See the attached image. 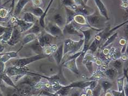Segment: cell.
Returning <instances> with one entry per match:
<instances>
[{
  "instance_id": "obj_1",
  "label": "cell",
  "mask_w": 128,
  "mask_h": 96,
  "mask_svg": "<svg viewBox=\"0 0 128 96\" xmlns=\"http://www.w3.org/2000/svg\"><path fill=\"white\" fill-rule=\"evenodd\" d=\"M1 88L7 96H32L34 94V87L24 84H17L16 87L1 85Z\"/></svg>"
},
{
  "instance_id": "obj_2",
  "label": "cell",
  "mask_w": 128,
  "mask_h": 96,
  "mask_svg": "<svg viewBox=\"0 0 128 96\" xmlns=\"http://www.w3.org/2000/svg\"><path fill=\"white\" fill-rule=\"evenodd\" d=\"M87 22L94 31H101L106 25L107 19L104 17L101 16L97 11L90 15L86 16Z\"/></svg>"
},
{
  "instance_id": "obj_3",
  "label": "cell",
  "mask_w": 128,
  "mask_h": 96,
  "mask_svg": "<svg viewBox=\"0 0 128 96\" xmlns=\"http://www.w3.org/2000/svg\"><path fill=\"white\" fill-rule=\"evenodd\" d=\"M84 39L74 41L71 39H67L64 41V54L72 55L79 52L84 45Z\"/></svg>"
},
{
  "instance_id": "obj_4",
  "label": "cell",
  "mask_w": 128,
  "mask_h": 96,
  "mask_svg": "<svg viewBox=\"0 0 128 96\" xmlns=\"http://www.w3.org/2000/svg\"><path fill=\"white\" fill-rule=\"evenodd\" d=\"M28 68L27 66L25 67H17V66H11L5 70L4 72L10 77H14V82L16 84L21 78L26 75L31 74V71H29Z\"/></svg>"
},
{
  "instance_id": "obj_5",
  "label": "cell",
  "mask_w": 128,
  "mask_h": 96,
  "mask_svg": "<svg viewBox=\"0 0 128 96\" xmlns=\"http://www.w3.org/2000/svg\"><path fill=\"white\" fill-rule=\"evenodd\" d=\"M48 57L49 56L43 53L27 58H18V59H15L11 60L10 64L12 66H17V67H25V66H27V65L30 64L35 62L38 60L45 59Z\"/></svg>"
},
{
  "instance_id": "obj_6",
  "label": "cell",
  "mask_w": 128,
  "mask_h": 96,
  "mask_svg": "<svg viewBox=\"0 0 128 96\" xmlns=\"http://www.w3.org/2000/svg\"><path fill=\"white\" fill-rule=\"evenodd\" d=\"M80 28L72 22L69 24H66L62 29L64 35H76L83 39V35L81 33L80 29Z\"/></svg>"
},
{
  "instance_id": "obj_7",
  "label": "cell",
  "mask_w": 128,
  "mask_h": 96,
  "mask_svg": "<svg viewBox=\"0 0 128 96\" xmlns=\"http://www.w3.org/2000/svg\"><path fill=\"white\" fill-rule=\"evenodd\" d=\"M44 30L51 35L55 37H58L64 36L62 29L54 23L49 22L47 25H46Z\"/></svg>"
},
{
  "instance_id": "obj_8",
  "label": "cell",
  "mask_w": 128,
  "mask_h": 96,
  "mask_svg": "<svg viewBox=\"0 0 128 96\" xmlns=\"http://www.w3.org/2000/svg\"><path fill=\"white\" fill-rule=\"evenodd\" d=\"M55 39L56 37L53 36L44 31H42V33L38 36L37 40L42 47L44 48L46 46L51 45L52 42Z\"/></svg>"
},
{
  "instance_id": "obj_9",
  "label": "cell",
  "mask_w": 128,
  "mask_h": 96,
  "mask_svg": "<svg viewBox=\"0 0 128 96\" xmlns=\"http://www.w3.org/2000/svg\"><path fill=\"white\" fill-rule=\"evenodd\" d=\"M22 33L16 25L13 27V31L10 39L7 42V44L10 46H14L18 43L22 37Z\"/></svg>"
},
{
  "instance_id": "obj_10",
  "label": "cell",
  "mask_w": 128,
  "mask_h": 96,
  "mask_svg": "<svg viewBox=\"0 0 128 96\" xmlns=\"http://www.w3.org/2000/svg\"><path fill=\"white\" fill-rule=\"evenodd\" d=\"M14 23H16V25L18 26L20 32H21L22 33L27 32L34 24H32V23H28L24 21L23 19H19L16 17H14Z\"/></svg>"
},
{
  "instance_id": "obj_11",
  "label": "cell",
  "mask_w": 128,
  "mask_h": 96,
  "mask_svg": "<svg viewBox=\"0 0 128 96\" xmlns=\"http://www.w3.org/2000/svg\"><path fill=\"white\" fill-rule=\"evenodd\" d=\"M77 59H72L65 61L62 63V65L64 67L74 72V74L79 75L80 71L77 65Z\"/></svg>"
},
{
  "instance_id": "obj_12",
  "label": "cell",
  "mask_w": 128,
  "mask_h": 96,
  "mask_svg": "<svg viewBox=\"0 0 128 96\" xmlns=\"http://www.w3.org/2000/svg\"><path fill=\"white\" fill-rule=\"evenodd\" d=\"M92 81H78L74 82L69 85H67L65 86L68 88H78L81 89H86L87 87H89L91 85Z\"/></svg>"
},
{
  "instance_id": "obj_13",
  "label": "cell",
  "mask_w": 128,
  "mask_h": 96,
  "mask_svg": "<svg viewBox=\"0 0 128 96\" xmlns=\"http://www.w3.org/2000/svg\"><path fill=\"white\" fill-rule=\"evenodd\" d=\"M64 56V44L62 43V45L59 46V47L57 48L56 50L53 54V58L55 62H56L57 65H59L62 63Z\"/></svg>"
},
{
  "instance_id": "obj_14",
  "label": "cell",
  "mask_w": 128,
  "mask_h": 96,
  "mask_svg": "<svg viewBox=\"0 0 128 96\" xmlns=\"http://www.w3.org/2000/svg\"><path fill=\"white\" fill-rule=\"evenodd\" d=\"M22 49L20 48L18 51H10L6 53H0V62L3 63H7L10 59H13L18 56V52Z\"/></svg>"
},
{
  "instance_id": "obj_15",
  "label": "cell",
  "mask_w": 128,
  "mask_h": 96,
  "mask_svg": "<svg viewBox=\"0 0 128 96\" xmlns=\"http://www.w3.org/2000/svg\"><path fill=\"white\" fill-rule=\"evenodd\" d=\"M73 22L75 23V24H76L77 25L79 26L80 27H86L90 29H92V28L90 27V25H89L88 22H87L86 17L85 16L82 15V14H77L74 17Z\"/></svg>"
},
{
  "instance_id": "obj_16",
  "label": "cell",
  "mask_w": 128,
  "mask_h": 96,
  "mask_svg": "<svg viewBox=\"0 0 128 96\" xmlns=\"http://www.w3.org/2000/svg\"><path fill=\"white\" fill-rule=\"evenodd\" d=\"M94 1L101 15L104 17L107 20H109L110 18L108 17V12H107L106 7L102 1V0H94Z\"/></svg>"
},
{
  "instance_id": "obj_17",
  "label": "cell",
  "mask_w": 128,
  "mask_h": 96,
  "mask_svg": "<svg viewBox=\"0 0 128 96\" xmlns=\"http://www.w3.org/2000/svg\"><path fill=\"white\" fill-rule=\"evenodd\" d=\"M28 47L30 48L34 53L36 54V55L44 53V48L42 47L41 45H40L37 39L30 43Z\"/></svg>"
},
{
  "instance_id": "obj_18",
  "label": "cell",
  "mask_w": 128,
  "mask_h": 96,
  "mask_svg": "<svg viewBox=\"0 0 128 96\" xmlns=\"http://www.w3.org/2000/svg\"><path fill=\"white\" fill-rule=\"evenodd\" d=\"M31 0H18L16 5H15L13 11V16L16 17L22 12L25 6Z\"/></svg>"
},
{
  "instance_id": "obj_19",
  "label": "cell",
  "mask_w": 128,
  "mask_h": 96,
  "mask_svg": "<svg viewBox=\"0 0 128 96\" xmlns=\"http://www.w3.org/2000/svg\"><path fill=\"white\" fill-rule=\"evenodd\" d=\"M74 11L77 14H82V15L85 16L86 17L90 15V14L94 13L93 9L88 6L87 5L84 6H77Z\"/></svg>"
},
{
  "instance_id": "obj_20",
  "label": "cell",
  "mask_w": 128,
  "mask_h": 96,
  "mask_svg": "<svg viewBox=\"0 0 128 96\" xmlns=\"http://www.w3.org/2000/svg\"><path fill=\"white\" fill-rule=\"evenodd\" d=\"M65 19H66V24H69L74 21V19L75 16L77 13L75 11L72 10L71 8L65 7Z\"/></svg>"
},
{
  "instance_id": "obj_21",
  "label": "cell",
  "mask_w": 128,
  "mask_h": 96,
  "mask_svg": "<svg viewBox=\"0 0 128 96\" xmlns=\"http://www.w3.org/2000/svg\"><path fill=\"white\" fill-rule=\"evenodd\" d=\"M80 30L81 33L83 35V39L84 40V45H90V41L92 39V31L93 30L92 29L89 28L88 30H83L82 28H80ZM94 31V30H93Z\"/></svg>"
},
{
  "instance_id": "obj_22",
  "label": "cell",
  "mask_w": 128,
  "mask_h": 96,
  "mask_svg": "<svg viewBox=\"0 0 128 96\" xmlns=\"http://www.w3.org/2000/svg\"><path fill=\"white\" fill-rule=\"evenodd\" d=\"M54 23L60 28H64L66 25V19L64 18L62 14L60 13H56L53 16Z\"/></svg>"
},
{
  "instance_id": "obj_23",
  "label": "cell",
  "mask_w": 128,
  "mask_h": 96,
  "mask_svg": "<svg viewBox=\"0 0 128 96\" xmlns=\"http://www.w3.org/2000/svg\"><path fill=\"white\" fill-rule=\"evenodd\" d=\"M37 38H38V36H37L35 34H31V33L26 34V35H25V36L23 37L22 39V45L23 46L27 44H28V43L33 42L34 41L37 39Z\"/></svg>"
},
{
  "instance_id": "obj_24",
  "label": "cell",
  "mask_w": 128,
  "mask_h": 96,
  "mask_svg": "<svg viewBox=\"0 0 128 96\" xmlns=\"http://www.w3.org/2000/svg\"><path fill=\"white\" fill-rule=\"evenodd\" d=\"M22 19L25 22L32 23V24H34L38 21L37 17L34 16L33 14H32L30 12H27L24 13V15H23Z\"/></svg>"
},
{
  "instance_id": "obj_25",
  "label": "cell",
  "mask_w": 128,
  "mask_h": 96,
  "mask_svg": "<svg viewBox=\"0 0 128 96\" xmlns=\"http://www.w3.org/2000/svg\"><path fill=\"white\" fill-rule=\"evenodd\" d=\"M54 0H50V2H49V4L48 5V6L46 8V9L45 10V11L44 12V13H43V15L40 17L38 19V23L40 25V27H41L43 29H44L45 27H46V23H45V18H46V14L48 13V11H49V8L51 7V6L53 4V1Z\"/></svg>"
},
{
  "instance_id": "obj_26",
  "label": "cell",
  "mask_w": 128,
  "mask_h": 96,
  "mask_svg": "<svg viewBox=\"0 0 128 96\" xmlns=\"http://www.w3.org/2000/svg\"><path fill=\"white\" fill-rule=\"evenodd\" d=\"M1 80L2 82H4L6 85L10 87H16V85L14 82L13 80H12L10 76H8V75L4 72L1 75Z\"/></svg>"
},
{
  "instance_id": "obj_27",
  "label": "cell",
  "mask_w": 128,
  "mask_h": 96,
  "mask_svg": "<svg viewBox=\"0 0 128 96\" xmlns=\"http://www.w3.org/2000/svg\"><path fill=\"white\" fill-rule=\"evenodd\" d=\"M42 28L41 27H40L39 23L38 24L37 22L34 23V25L29 30L26 32L27 34L29 33H31V34H34L36 35L37 36H38L39 35L42 33Z\"/></svg>"
},
{
  "instance_id": "obj_28",
  "label": "cell",
  "mask_w": 128,
  "mask_h": 96,
  "mask_svg": "<svg viewBox=\"0 0 128 96\" xmlns=\"http://www.w3.org/2000/svg\"><path fill=\"white\" fill-rule=\"evenodd\" d=\"M118 32H115V33H113L112 35H110L109 37H108L105 41V42L104 43L102 46H101V49H103L104 48H105L107 46H109L110 44H111L112 43L114 42L116 39H117V37H118Z\"/></svg>"
},
{
  "instance_id": "obj_29",
  "label": "cell",
  "mask_w": 128,
  "mask_h": 96,
  "mask_svg": "<svg viewBox=\"0 0 128 96\" xmlns=\"http://www.w3.org/2000/svg\"><path fill=\"white\" fill-rule=\"evenodd\" d=\"M118 73V71L113 67L107 69L104 71V74H105L106 76L111 80L114 79L117 76Z\"/></svg>"
},
{
  "instance_id": "obj_30",
  "label": "cell",
  "mask_w": 128,
  "mask_h": 96,
  "mask_svg": "<svg viewBox=\"0 0 128 96\" xmlns=\"http://www.w3.org/2000/svg\"><path fill=\"white\" fill-rule=\"evenodd\" d=\"M28 12H30L32 14H33L34 16L39 18L43 15V13H44V11L42 9L41 7H31L30 10H28Z\"/></svg>"
},
{
  "instance_id": "obj_31",
  "label": "cell",
  "mask_w": 128,
  "mask_h": 96,
  "mask_svg": "<svg viewBox=\"0 0 128 96\" xmlns=\"http://www.w3.org/2000/svg\"><path fill=\"white\" fill-rule=\"evenodd\" d=\"M10 13V12L7 8L0 7V22L6 19Z\"/></svg>"
},
{
  "instance_id": "obj_32",
  "label": "cell",
  "mask_w": 128,
  "mask_h": 96,
  "mask_svg": "<svg viewBox=\"0 0 128 96\" xmlns=\"http://www.w3.org/2000/svg\"><path fill=\"white\" fill-rule=\"evenodd\" d=\"M123 61L120 58L115 59L114 62H113L112 63V65L114 68H115L119 72V71H121L123 68Z\"/></svg>"
},
{
  "instance_id": "obj_33",
  "label": "cell",
  "mask_w": 128,
  "mask_h": 96,
  "mask_svg": "<svg viewBox=\"0 0 128 96\" xmlns=\"http://www.w3.org/2000/svg\"><path fill=\"white\" fill-rule=\"evenodd\" d=\"M71 89L68 88L65 86H62L56 92H55V93L60 96H67L69 94Z\"/></svg>"
},
{
  "instance_id": "obj_34",
  "label": "cell",
  "mask_w": 128,
  "mask_h": 96,
  "mask_svg": "<svg viewBox=\"0 0 128 96\" xmlns=\"http://www.w3.org/2000/svg\"><path fill=\"white\" fill-rule=\"evenodd\" d=\"M62 2L65 7L71 8L74 11H75L77 8V6L74 4V0H62Z\"/></svg>"
},
{
  "instance_id": "obj_35",
  "label": "cell",
  "mask_w": 128,
  "mask_h": 96,
  "mask_svg": "<svg viewBox=\"0 0 128 96\" xmlns=\"http://www.w3.org/2000/svg\"><path fill=\"white\" fill-rule=\"evenodd\" d=\"M13 31V27H10L9 29L6 32V33L2 35V42L3 43H7V41H9L10 39L12 34Z\"/></svg>"
},
{
  "instance_id": "obj_36",
  "label": "cell",
  "mask_w": 128,
  "mask_h": 96,
  "mask_svg": "<svg viewBox=\"0 0 128 96\" xmlns=\"http://www.w3.org/2000/svg\"><path fill=\"white\" fill-rule=\"evenodd\" d=\"M94 62H95L92 60H86L83 61V63L85 65V66L88 70V71L91 74L93 72V69H94L93 64H94Z\"/></svg>"
},
{
  "instance_id": "obj_37",
  "label": "cell",
  "mask_w": 128,
  "mask_h": 96,
  "mask_svg": "<svg viewBox=\"0 0 128 96\" xmlns=\"http://www.w3.org/2000/svg\"><path fill=\"white\" fill-rule=\"evenodd\" d=\"M125 80H126V76L124 75L121 77L118 78L117 80V87H118V91L119 92H122L124 89V86L125 83Z\"/></svg>"
},
{
  "instance_id": "obj_38",
  "label": "cell",
  "mask_w": 128,
  "mask_h": 96,
  "mask_svg": "<svg viewBox=\"0 0 128 96\" xmlns=\"http://www.w3.org/2000/svg\"><path fill=\"white\" fill-rule=\"evenodd\" d=\"M101 86L102 88L103 89L104 92V93H106L107 91L112 87V84L108 81L104 80V81H102Z\"/></svg>"
},
{
  "instance_id": "obj_39",
  "label": "cell",
  "mask_w": 128,
  "mask_h": 96,
  "mask_svg": "<svg viewBox=\"0 0 128 96\" xmlns=\"http://www.w3.org/2000/svg\"><path fill=\"white\" fill-rule=\"evenodd\" d=\"M101 89H102L101 86L98 84V85L96 86L92 90V96H100L101 94Z\"/></svg>"
},
{
  "instance_id": "obj_40",
  "label": "cell",
  "mask_w": 128,
  "mask_h": 96,
  "mask_svg": "<svg viewBox=\"0 0 128 96\" xmlns=\"http://www.w3.org/2000/svg\"><path fill=\"white\" fill-rule=\"evenodd\" d=\"M34 7H41L43 4V0H31Z\"/></svg>"
},
{
  "instance_id": "obj_41",
  "label": "cell",
  "mask_w": 128,
  "mask_h": 96,
  "mask_svg": "<svg viewBox=\"0 0 128 96\" xmlns=\"http://www.w3.org/2000/svg\"><path fill=\"white\" fill-rule=\"evenodd\" d=\"M112 96H126L124 90H123L122 92L113 90L112 91Z\"/></svg>"
},
{
  "instance_id": "obj_42",
  "label": "cell",
  "mask_w": 128,
  "mask_h": 96,
  "mask_svg": "<svg viewBox=\"0 0 128 96\" xmlns=\"http://www.w3.org/2000/svg\"><path fill=\"white\" fill-rule=\"evenodd\" d=\"M9 28L10 27H5V26H3L0 24V36H2L9 29Z\"/></svg>"
},
{
  "instance_id": "obj_43",
  "label": "cell",
  "mask_w": 128,
  "mask_h": 96,
  "mask_svg": "<svg viewBox=\"0 0 128 96\" xmlns=\"http://www.w3.org/2000/svg\"><path fill=\"white\" fill-rule=\"evenodd\" d=\"M74 1L77 6H84L86 5L84 4L83 0H74Z\"/></svg>"
},
{
  "instance_id": "obj_44",
  "label": "cell",
  "mask_w": 128,
  "mask_h": 96,
  "mask_svg": "<svg viewBox=\"0 0 128 96\" xmlns=\"http://www.w3.org/2000/svg\"><path fill=\"white\" fill-rule=\"evenodd\" d=\"M124 91L125 93L126 96H128V85L126 82V80H125V83L124 86Z\"/></svg>"
},
{
  "instance_id": "obj_45",
  "label": "cell",
  "mask_w": 128,
  "mask_h": 96,
  "mask_svg": "<svg viewBox=\"0 0 128 96\" xmlns=\"http://www.w3.org/2000/svg\"><path fill=\"white\" fill-rule=\"evenodd\" d=\"M10 7H11L10 13H13L14 7H15V0H12V4H11Z\"/></svg>"
},
{
  "instance_id": "obj_46",
  "label": "cell",
  "mask_w": 128,
  "mask_h": 96,
  "mask_svg": "<svg viewBox=\"0 0 128 96\" xmlns=\"http://www.w3.org/2000/svg\"><path fill=\"white\" fill-rule=\"evenodd\" d=\"M124 75H125V76H126V82L128 85V70L127 69H124Z\"/></svg>"
},
{
  "instance_id": "obj_47",
  "label": "cell",
  "mask_w": 128,
  "mask_h": 96,
  "mask_svg": "<svg viewBox=\"0 0 128 96\" xmlns=\"http://www.w3.org/2000/svg\"><path fill=\"white\" fill-rule=\"evenodd\" d=\"M80 92L78 91L73 92L71 95V96H80Z\"/></svg>"
},
{
  "instance_id": "obj_48",
  "label": "cell",
  "mask_w": 128,
  "mask_h": 96,
  "mask_svg": "<svg viewBox=\"0 0 128 96\" xmlns=\"http://www.w3.org/2000/svg\"><path fill=\"white\" fill-rule=\"evenodd\" d=\"M4 50V45L0 43V53H2Z\"/></svg>"
},
{
  "instance_id": "obj_49",
  "label": "cell",
  "mask_w": 128,
  "mask_h": 96,
  "mask_svg": "<svg viewBox=\"0 0 128 96\" xmlns=\"http://www.w3.org/2000/svg\"><path fill=\"white\" fill-rule=\"evenodd\" d=\"M125 53H126V55L128 57V43H127V46H126V51Z\"/></svg>"
},
{
  "instance_id": "obj_50",
  "label": "cell",
  "mask_w": 128,
  "mask_h": 96,
  "mask_svg": "<svg viewBox=\"0 0 128 96\" xmlns=\"http://www.w3.org/2000/svg\"><path fill=\"white\" fill-rule=\"evenodd\" d=\"M106 96H112V93H108V92H106Z\"/></svg>"
},
{
  "instance_id": "obj_51",
  "label": "cell",
  "mask_w": 128,
  "mask_h": 96,
  "mask_svg": "<svg viewBox=\"0 0 128 96\" xmlns=\"http://www.w3.org/2000/svg\"><path fill=\"white\" fill-rule=\"evenodd\" d=\"M80 96H87V94H86V93H83L81 94Z\"/></svg>"
},
{
  "instance_id": "obj_52",
  "label": "cell",
  "mask_w": 128,
  "mask_h": 96,
  "mask_svg": "<svg viewBox=\"0 0 128 96\" xmlns=\"http://www.w3.org/2000/svg\"><path fill=\"white\" fill-rule=\"evenodd\" d=\"M32 96H44V95H40V94H34Z\"/></svg>"
},
{
  "instance_id": "obj_53",
  "label": "cell",
  "mask_w": 128,
  "mask_h": 96,
  "mask_svg": "<svg viewBox=\"0 0 128 96\" xmlns=\"http://www.w3.org/2000/svg\"><path fill=\"white\" fill-rule=\"evenodd\" d=\"M84 1V4H85L86 5V4H87V2H88V1H89V0H83Z\"/></svg>"
},
{
  "instance_id": "obj_54",
  "label": "cell",
  "mask_w": 128,
  "mask_h": 96,
  "mask_svg": "<svg viewBox=\"0 0 128 96\" xmlns=\"http://www.w3.org/2000/svg\"><path fill=\"white\" fill-rule=\"evenodd\" d=\"M2 6V0H0V7Z\"/></svg>"
},
{
  "instance_id": "obj_55",
  "label": "cell",
  "mask_w": 128,
  "mask_h": 96,
  "mask_svg": "<svg viewBox=\"0 0 128 96\" xmlns=\"http://www.w3.org/2000/svg\"><path fill=\"white\" fill-rule=\"evenodd\" d=\"M2 39H3V38H2V36H0V42H1V41H2Z\"/></svg>"
},
{
  "instance_id": "obj_56",
  "label": "cell",
  "mask_w": 128,
  "mask_h": 96,
  "mask_svg": "<svg viewBox=\"0 0 128 96\" xmlns=\"http://www.w3.org/2000/svg\"><path fill=\"white\" fill-rule=\"evenodd\" d=\"M0 24H1V22H0Z\"/></svg>"
},
{
  "instance_id": "obj_57",
  "label": "cell",
  "mask_w": 128,
  "mask_h": 96,
  "mask_svg": "<svg viewBox=\"0 0 128 96\" xmlns=\"http://www.w3.org/2000/svg\"><path fill=\"white\" fill-rule=\"evenodd\" d=\"M56 96H60V95H58V94H57V95H56Z\"/></svg>"
},
{
  "instance_id": "obj_58",
  "label": "cell",
  "mask_w": 128,
  "mask_h": 96,
  "mask_svg": "<svg viewBox=\"0 0 128 96\" xmlns=\"http://www.w3.org/2000/svg\"><path fill=\"white\" fill-rule=\"evenodd\" d=\"M9 1H10V0H9Z\"/></svg>"
}]
</instances>
